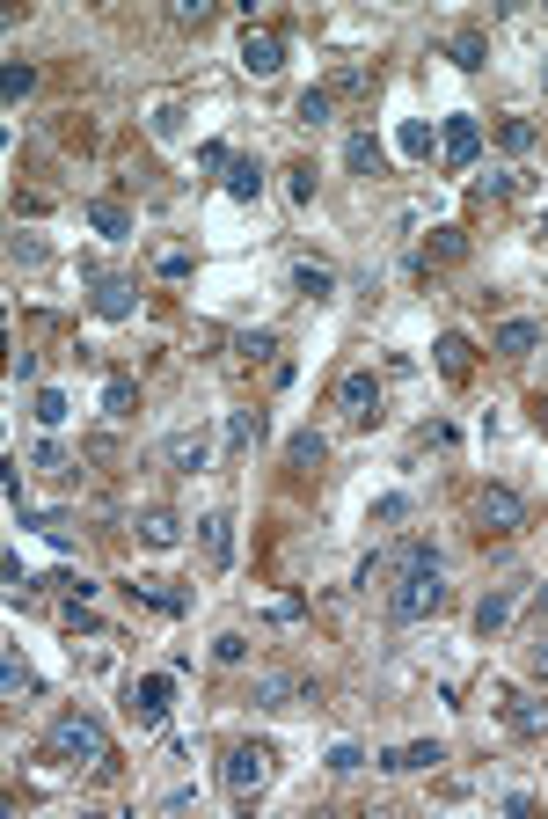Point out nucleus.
<instances>
[{
	"instance_id": "f257e3e1",
	"label": "nucleus",
	"mask_w": 548,
	"mask_h": 819,
	"mask_svg": "<svg viewBox=\"0 0 548 819\" xmlns=\"http://www.w3.org/2000/svg\"><path fill=\"white\" fill-rule=\"evenodd\" d=\"M439 607H446V578H439V564L395 571V585H388V622H432Z\"/></svg>"
},
{
	"instance_id": "f03ea898",
	"label": "nucleus",
	"mask_w": 548,
	"mask_h": 819,
	"mask_svg": "<svg viewBox=\"0 0 548 819\" xmlns=\"http://www.w3.org/2000/svg\"><path fill=\"white\" fill-rule=\"evenodd\" d=\"M52 754L74 761V768H110V732H103V717H88V710L59 717V724H52Z\"/></svg>"
},
{
	"instance_id": "7ed1b4c3",
	"label": "nucleus",
	"mask_w": 548,
	"mask_h": 819,
	"mask_svg": "<svg viewBox=\"0 0 548 819\" xmlns=\"http://www.w3.org/2000/svg\"><path fill=\"white\" fill-rule=\"evenodd\" d=\"M271 746L264 739H242V746H227V761H220V783L234 790V798H256V790L271 783Z\"/></svg>"
},
{
	"instance_id": "20e7f679",
	"label": "nucleus",
	"mask_w": 548,
	"mask_h": 819,
	"mask_svg": "<svg viewBox=\"0 0 548 819\" xmlns=\"http://www.w3.org/2000/svg\"><path fill=\"white\" fill-rule=\"evenodd\" d=\"M125 710L139 717V732H161L169 710H176V681H169V673H139V681L125 688Z\"/></svg>"
},
{
	"instance_id": "39448f33",
	"label": "nucleus",
	"mask_w": 548,
	"mask_h": 819,
	"mask_svg": "<svg viewBox=\"0 0 548 819\" xmlns=\"http://www.w3.org/2000/svg\"><path fill=\"white\" fill-rule=\"evenodd\" d=\"M475 527L483 534H519L527 527V498H519L512 483H490L483 498H475Z\"/></svg>"
},
{
	"instance_id": "423d86ee",
	"label": "nucleus",
	"mask_w": 548,
	"mask_h": 819,
	"mask_svg": "<svg viewBox=\"0 0 548 819\" xmlns=\"http://www.w3.org/2000/svg\"><path fill=\"white\" fill-rule=\"evenodd\" d=\"M337 410L351 417V425H366V417L380 410V373L373 366H351L344 381H337Z\"/></svg>"
},
{
	"instance_id": "0eeeda50",
	"label": "nucleus",
	"mask_w": 548,
	"mask_h": 819,
	"mask_svg": "<svg viewBox=\"0 0 548 819\" xmlns=\"http://www.w3.org/2000/svg\"><path fill=\"white\" fill-rule=\"evenodd\" d=\"M161 461H169L176 476H205L212 468V432H169L161 439Z\"/></svg>"
},
{
	"instance_id": "6e6552de",
	"label": "nucleus",
	"mask_w": 548,
	"mask_h": 819,
	"mask_svg": "<svg viewBox=\"0 0 548 819\" xmlns=\"http://www.w3.org/2000/svg\"><path fill=\"white\" fill-rule=\"evenodd\" d=\"M439 154H446V169H475L483 125H475V117H446V125H439Z\"/></svg>"
},
{
	"instance_id": "1a4fd4ad",
	"label": "nucleus",
	"mask_w": 548,
	"mask_h": 819,
	"mask_svg": "<svg viewBox=\"0 0 548 819\" xmlns=\"http://www.w3.org/2000/svg\"><path fill=\"white\" fill-rule=\"evenodd\" d=\"M95 315H103V322H132L139 315V286H132V278L95 271Z\"/></svg>"
},
{
	"instance_id": "9d476101",
	"label": "nucleus",
	"mask_w": 548,
	"mask_h": 819,
	"mask_svg": "<svg viewBox=\"0 0 548 819\" xmlns=\"http://www.w3.org/2000/svg\"><path fill=\"white\" fill-rule=\"evenodd\" d=\"M242 66H249L256 81H271L278 66H285V37H278V30H256V22H249V37H242Z\"/></svg>"
},
{
	"instance_id": "9b49d317",
	"label": "nucleus",
	"mask_w": 548,
	"mask_h": 819,
	"mask_svg": "<svg viewBox=\"0 0 548 819\" xmlns=\"http://www.w3.org/2000/svg\"><path fill=\"white\" fill-rule=\"evenodd\" d=\"M198 549H205V571L234 564V520H227V512H205V520H198Z\"/></svg>"
},
{
	"instance_id": "f8f14e48",
	"label": "nucleus",
	"mask_w": 548,
	"mask_h": 819,
	"mask_svg": "<svg viewBox=\"0 0 548 819\" xmlns=\"http://www.w3.org/2000/svg\"><path fill=\"white\" fill-rule=\"evenodd\" d=\"M439 761H446L439 739H410V746H395V754H380V768H388V776H417V768H439Z\"/></svg>"
},
{
	"instance_id": "ddd939ff",
	"label": "nucleus",
	"mask_w": 548,
	"mask_h": 819,
	"mask_svg": "<svg viewBox=\"0 0 548 819\" xmlns=\"http://www.w3.org/2000/svg\"><path fill=\"white\" fill-rule=\"evenodd\" d=\"M139 542H147V549H176L183 542V520H176L169 505H147V512H139Z\"/></svg>"
},
{
	"instance_id": "4468645a",
	"label": "nucleus",
	"mask_w": 548,
	"mask_h": 819,
	"mask_svg": "<svg viewBox=\"0 0 548 819\" xmlns=\"http://www.w3.org/2000/svg\"><path fill=\"white\" fill-rule=\"evenodd\" d=\"M505 622H512V585H490V593L475 600V637H497Z\"/></svg>"
},
{
	"instance_id": "2eb2a0df",
	"label": "nucleus",
	"mask_w": 548,
	"mask_h": 819,
	"mask_svg": "<svg viewBox=\"0 0 548 819\" xmlns=\"http://www.w3.org/2000/svg\"><path fill=\"white\" fill-rule=\"evenodd\" d=\"M88 227L103 234V242H132V213H125L117 198H95V205H88Z\"/></svg>"
},
{
	"instance_id": "dca6fc26",
	"label": "nucleus",
	"mask_w": 548,
	"mask_h": 819,
	"mask_svg": "<svg viewBox=\"0 0 548 819\" xmlns=\"http://www.w3.org/2000/svg\"><path fill=\"white\" fill-rule=\"evenodd\" d=\"M315 681H300V673H256V702H264V710H285V702L293 695H307Z\"/></svg>"
},
{
	"instance_id": "f3484780",
	"label": "nucleus",
	"mask_w": 548,
	"mask_h": 819,
	"mask_svg": "<svg viewBox=\"0 0 548 819\" xmlns=\"http://www.w3.org/2000/svg\"><path fill=\"white\" fill-rule=\"evenodd\" d=\"M293 293L300 300H329V293H337V271L315 264V256H300V264H293Z\"/></svg>"
},
{
	"instance_id": "a211bd4d",
	"label": "nucleus",
	"mask_w": 548,
	"mask_h": 819,
	"mask_svg": "<svg viewBox=\"0 0 548 819\" xmlns=\"http://www.w3.org/2000/svg\"><path fill=\"white\" fill-rule=\"evenodd\" d=\"M432 359H439V373H446V381H468V359H475V344H468L461 330H446V337L432 344Z\"/></svg>"
},
{
	"instance_id": "6ab92c4d",
	"label": "nucleus",
	"mask_w": 548,
	"mask_h": 819,
	"mask_svg": "<svg viewBox=\"0 0 548 819\" xmlns=\"http://www.w3.org/2000/svg\"><path fill=\"white\" fill-rule=\"evenodd\" d=\"M256 191H264V169H256L249 154H234V169H227V198H234V205H256Z\"/></svg>"
},
{
	"instance_id": "aec40b11",
	"label": "nucleus",
	"mask_w": 548,
	"mask_h": 819,
	"mask_svg": "<svg viewBox=\"0 0 548 819\" xmlns=\"http://www.w3.org/2000/svg\"><path fill=\"white\" fill-rule=\"evenodd\" d=\"M344 169H351V176H380V139H373V132H351V139H344Z\"/></svg>"
},
{
	"instance_id": "412c9836",
	"label": "nucleus",
	"mask_w": 548,
	"mask_h": 819,
	"mask_svg": "<svg viewBox=\"0 0 548 819\" xmlns=\"http://www.w3.org/2000/svg\"><path fill=\"white\" fill-rule=\"evenodd\" d=\"M446 59H454V66H468V74H475V66L490 59V44H483V30H454V37H446Z\"/></svg>"
},
{
	"instance_id": "4be33fe9",
	"label": "nucleus",
	"mask_w": 548,
	"mask_h": 819,
	"mask_svg": "<svg viewBox=\"0 0 548 819\" xmlns=\"http://www.w3.org/2000/svg\"><path fill=\"white\" fill-rule=\"evenodd\" d=\"M534 344H541V330H534V322H505V330L490 337V351H505V359H527Z\"/></svg>"
},
{
	"instance_id": "5701e85b",
	"label": "nucleus",
	"mask_w": 548,
	"mask_h": 819,
	"mask_svg": "<svg viewBox=\"0 0 548 819\" xmlns=\"http://www.w3.org/2000/svg\"><path fill=\"white\" fill-rule=\"evenodd\" d=\"M285 461H293V468H322L329 461V439L322 432H293V439H285Z\"/></svg>"
},
{
	"instance_id": "b1692460",
	"label": "nucleus",
	"mask_w": 548,
	"mask_h": 819,
	"mask_svg": "<svg viewBox=\"0 0 548 819\" xmlns=\"http://www.w3.org/2000/svg\"><path fill=\"white\" fill-rule=\"evenodd\" d=\"M329 96H373V66L366 59H344L337 81H329Z\"/></svg>"
},
{
	"instance_id": "393cba45",
	"label": "nucleus",
	"mask_w": 548,
	"mask_h": 819,
	"mask_svg": "<svg viewBox=\"0 0 548 819\" xmlns=\"http://www.w3.org/2000/svg\"><path fill=\"white\" fill-rule=\"evenodd\" d=\"M132 593H139V600H147V607H154V615H183V607H190V593H176V585H154V578H139V585H132Z\"/></svg>"
},
{
	"instance_id": "a878e982",
	"label": "nucleus",
	"mask_w": 548,
	"mask_h": 819,
	"mask_svg": "<svg viewBox=\"0 0 548 819\" xmlns=\"http://www.w3.org/2000/svg\"><path fill=\"white\" fill-rule=\"evenodd\" d=\"M424 256H432V264H461V256H468V234H461V227H432Z\"/></svg>"
},
{
	"instance_id": "bb28decb",
	"label": "nucleus",
	"mask_w": 548,
	"mask_h": 819,
	"mask_svg": "<svg viewBox=\"0 0 548 819\" xmlns=\"http://www.w3.org/2000/svg\"><path fill=\"white\" fill-rule=\"evenodd\" d=\"M293 117L300 125H329V117H337V96H329V88H307V96L293 103Z\"/></svg>"
},
{
	"instance_id": "cd10ccee",
	"label": "nucleus",
	"mask_w": 548,
	"mask_h": 819,
	"mask_svg": "<svg viewBox=\"0 0 548 819\" xmlns=\"http://www.w3.org/2000/svg\"><path fill=\"white\" fill-rule=\"evenodd\" d=\"M103 410H110V417H132V410H139V388L125 381V373H110V381H103Z\"/></svg>"
},
{
	"instance_id": "c85d7f7f",
	"label": "nucleus",
	"mask_w": 548,
	"mask_h": 819,
	"mask_svg": "<svg viewBox=\"0 0 548 819\" xmlns=\"http://www.w3.org/2000/svg\"><path fill=\"white\" fill-rule=\"evenodd\" d=\"M227 439H234V447L249 454L256 439H264V410H234V417H227Z\"/></svg>"
},
{
	"instance_id": "c756f323",
	"label": "nucleus",
	"mask_w": 548,
	"mask_h": 819,
	"mask_svg": "<svg viewBox=\"0 0 548 819\" xmlns=\"http://www.w3.org/2000/svg\"><path fill=\"white\" fill-rule=\"evenodd\" d=\"M497 139H505V154H527L541 132H534V117H505V125H497Z\"/></svg>"
},
{
	"instance_id": "7c9ffc66",
	"label": "nucleus",
	"mask_w": 548,
	"mask_h": 819,
	"mask_svg": "<svg viewBox=\"0 0 548 819\" xmlns=\"http://www.w3.org/2000/svg\"><path fill=\"white\" fill-rule=\"evenodd\" d=\"M512 732L519 739H541L548 732V710H541V702H512Z\"/></svg>"
},
{
	"instance_id": "2f4dec72",
	"label": "nucleus",
	"mask_w": 548,
	"mask_h": 819,
	"mask_svg": "<svg viewBox=\"0 0 548 819\" xmlns=\"http://www.w3.org/2000/svg\"><path fill=\"white\" fill-rule=\"evenodd\" d=\"M212 659H220V666H242L249 659V637H242V629H220V637H212Z\"/></svg>"
},
{
	"instance_id": "473e14b6",
	"label": "nucleus",
	"mask_w": 548,
	"mask_h": 819,
	"mask_svg": "<svg viewBox=\"0 0 548 819\" xmlns=\"http://www.w3.org/2000/svg\"><path fill=\"white\" fill-rule=\"evenodd\" d=\"M30 88H37V66H8V74H0V96H8V103H22V96H30Z\"/></svg>"
},
{
	"instance_id": "72a5a7b5",
	"label": "nucleus",
	"mask_w": 548,
	"mask_h": 819,
	"mask_svg": "<svg viewBox=\"0 0 548 819\" xmlns=\"http://www.w3.org/2000/svg\"><path fill=\"white\" fill-rule=\"evenodd\" d=\"M417 564H439V549L424 542V534H410V542L395 549V571H417Z\"/></svg>"
},
{
	"instance_id": "f704fd0d",
	"label": "nucleus",
	"mask_w": 548,
	"mask_h": 819,
	"mask_svg": "<svg viewBox=\"0 0 548 819\" xmlns=\"http://www.w3.org/2000/svg\"><path fill=\"white\" fill-rule=\"evenodd\" d=\"M30 417H37V425H66V395H59V388H37Z\"/></svg>"
},
{
	"instance_id": "c9c22d12",
	"label": "nucleus",
	"mask_w": 548,
	"mask_h": 819,
	"mask_svg": "<svg viewBox=\"0 0 548 819\" xmlns=\"http://www.w3.org/2000/svg\"><path fill=\"white\" fill-rule=\"evenodd\" d=\"M30 468H44V476H66V468H74V454H66L59 439H44V447L30 454Z\"/></svg>"
},
{
	"instance_id": "e433bc0d",
	"label": "nucleus",
	"mask_w": 548,
	"mask_h": 819,
	"mask_svg": "<svg viewBox=\"0 0 548 819\" xmlns=\"http://www.w3.org/2000/svg\"><path fill=\"white\" fill-rule=\"evenodd\" d=\"M198 169H205V176H227V169H234L227 139H205V147H198Z\"/></svg>"
},
{
	"instance_id": "4c0bfd02",
	"label": "nucleus",
	"mask_w": 548,
	"mask_h": 819,
	"mask_svg": "<svg viewBox=\"0 0 548 819\" xmlns=\"http://www.w3.org/2000/svg\"><path fill=\"white\" fill-rule=\"evenodd\" d=\"M147 132H154V139H176V132H183V110H176V103H154Z\"/></svg>"
},
{
	"instance_id": "58836bf2",
	"label": "nucleus",
	"mask_w": 548,
	"mask_h": 819,
	"mask_svg": "<svg viewBox=\"0 0 548 819\" xmlns=\"http://www.w3.org/2000/svg\"><path fill=\"white\" fill-rule=\"evenodd\" d=\"M395 139H402V154H432V125H424V117H410Z\"/></svg>"
},
{
	"instance_id": "ea45409f",
	"label": "nucleus",
	"mask_w": 548,
	"mask_h": 819,
	"mask_svg": "<svg viewBox=\"0 0 548 819\" xmlns=\"http://www.w3.org/2000/svg\"><path fill=\"white\" fill-rule=\"evenodd\" d=\"M0 688H8V695H30V688H37V673L22 666V659H8V666H0Z\"/></svg>"
},
{
	"instance_id": "a19ab883",
	"label": "nucleus",
	"mask_w": 548,
	"mask_h": 819,
	"mask_svg": "<svg viewBox=\"0 0 548 819\" xmlns=\"http://www.w3.org/2000/svg\"><path fill=\"white\" fill-rule=\"evenodd\" d=\"M190 264H198L190 249H161V256H154V271H161V278H190Z\"/></svg>"
},
{
	"instance_id": "79ce46f5",
	"label": "nucleus",
	"mask_w": 548,
	"mask_h": 819,
	"mask_svg": "<svg viewBox=\"0 0 548 819\" xmlns=\"http://www.w3.org/2000/svg\"><path fill=\"white\" fill-rule=\"evenodd\" d=\"M66 629H74V637H103V622L88 615V600H74V607H66Z\"/></svg>"
},
{
	"instance_id": "37998d69",
	"label": "nucleus",
	"mask_w": 548,
	"mask_h": 819,
	"mask_svg": "<svg viewBox=\"0 0 548 819\" xmlns=\"http://www.w3.org/2000/svg\"><path fill=\"white\" fill-rule=\"evenodd\" d=\"M242 359H278V337L271 330H249L242 337Z\"/></svg>"
},
{
	"instance_id": "c03bdc74",
	"label": "nucleus",
	"mask_w": 548,
	"mask_h": 819,
	"mask_svg": "<svg viewBox=\"0 0 548 819\" xmlns=\"http://www.w3.org/2000/svg\"><path fill=\"white\" fill-rule=\"evenodd\" d=\"M527 673H534V681H548V629H534V644H527Z\"/></svg>"
},
{
	"instance_id": "a18cd8bd",
	"label": "nucleus",
	"mask_w": 548,
	"mask_h": 819,
	"mask_svg": "<svg viewBox=\"0 0 548 819\" xmlns=\"http://www.w3.org/2000/svg\"><path fill=\"white\" fill-rule=\"evenodd\" d=\"M285 191L307 205V198H315V169H307V161H300V169H285Z\"/></svg>"
},
{
	"instance_id": "49530a36",
	"label": "nucleus",
	"mask_w": 548,
	"mask_h": 819,
	"mask_svg": "<svg viewBox=\"0 0 548 819\" xmlns=\"http://www.w3.org/2000/svg\"><path fill=\"white\" fill-rule=\"evenodd\" d=\"M329 768H337V776H351V768H366V754L344 739V746H329Z\"/></svg>"
},
{
	"instance_id": "de8ad7c7",
	"label": "nucleus",
	"mask_w": 548,
	"mask_h": 819,
	"mask_svg": "<svg viewBox=\"0 0 548 819\" xmlns=\"http://www.w3.org/2000/svg\"><path fill=\"white\" fill-rule=\"evenodd\" d=\"M8 256H15V264H44V242H37V234H15Z\"/></svg>"
},
{
	"instance_id": "09e8293b",
	"label": "nucleus",
	"mask_w": 548,
	"mask_h": 819,
	"mask_svg": "<svg viewBox=\"0 0 548 819\" xmlns=\"http://www.w3.org/2000/svg\"><path fill=\"white\" fill-rule=\"evenodd\" d=\"M512 191H519L512 169H490V176H483V198H512Z\"/></svg>"
},
{
	"instance_id": "8fccbe9b",
	"label": "nucleus",
	"mask_w": 548,
	"mask_h": 819,
	"mask_svg": "<svg viewBox=\"0 0 548 819\" xmlns=\"http://www.w3.org/2000/svg\"><path fill=\"white\" fill-rule=\"evenodd\" d=\"M176 22H198V30H205V22H212V0H176Z\"/></svg>"
},
{
	"instance_id": "3c124183",
	"label": "nucleus",
	"mask_w": 548,
	"mask_h": 819,
	"mask_svg": "<svg viewBox=\"0 0 548 819\" xmlns=\"http://www.w3.org/2000/svg\"><path fill=\"white\" fill-rule=\"evenodd\" d=\"M402 512H410V498H380V505H373V520H380V527H395Z\"/></svg>"
},
{
	"instance_id": "603ef678",
	"label": "nucleus",
	"mask_w": 548,
	"mask_h": 819,
	"mask_svg": "<svg viewBox=\"0 0 548 819\" xmlns=\"http://www.w3.org/2000/svg\"><path fill=\"white\" fill-rule=\"evenodd\" d=\"M534 607H541V622H548V585H534Z\"/></svg>"
},
{
	"instance_id": "864d4df0",
	"label": "nucleus",
	"mask_w": 548,
	"mask_h": 819,
	"mask_svg": "<svg viewBox=\"0 0 548 819\" xmlns=\"http://www.w3.org/2000/svg\"><path fill=\"white\" fill-rule=\"evenodd\" d=\"M541 417H548V395H541Z\"/></svg>"
}]
</instances>
